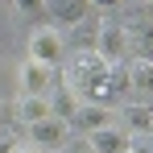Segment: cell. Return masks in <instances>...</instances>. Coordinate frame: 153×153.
Here are the masks:
<instances>
[{
  "mask_svg": "<svg viewBox=\"0 0 153 153\" xmlns=\"http://www.w3.org/2000/svg\"><path fill=\"white\" fill-rule=\"evenodd\" d=\"M29 58L58 66V62L66 58V37H62V29L58 25H37L29 33Z\"/></svg>",
  "mask_w": 153,
  "mask_h": 153,
  "instance_id": "cell-3",
  "label": "cell"
},
{
  "mask_svg": "<svg viewBox=\"0 0 153 153\" xmlns=\"http://www.w3.org/2000/svg\"><path fill=\"white\" fill-rule=\"evenodd\" d=\"M62 153H95V149H91V141H87V137H71Z\"/></svg>",
  "mask_w": 153,
  "mask_h": 153,
  "instance_id": "cell-15",
  "label": "cell"
},
{
  "mask_svg": "<svg viewBox=\"0 0 153 153\" xmlns=\"http://www.w3.org/2000/svg\"><path fill=\"white\" fill-rule=\"evenodd\" d=\"M116 124L128 128L132 137H149V132H153V103H124Z\"/></svg>",
  "mask_w": 153,
  "mask_h": 153,
  "instance_id": "cell-10",
  "label": "cell"
},
{
  "mask_svg": "<svg viewBox=\"0 0 153 153\" xmlns=\"http://www.w3.org/2000/svg\"><path fill=\"white\" fill-rule=\"evenodd\" d=\"M83 137L91 141V149H95V153H124L128 141H132V132L120 128L116 120H112V124H103V128H95V132H83Z\"/></svg>",
  "mask_w": 153,
  "mask_h": 153,
  "instance_id": "cell-6",
  "label": "cell"
},
{
  "mask_svg": "<svg viewBox=\"0 0 153 153\" xmlns=\"http://www.w3.org/2000/svg\"><path fill=\"white\" fill-rule=\"evenodd\" d=\"M13 153H42V149H33L29 141H17V149H13Z\"/></svg>",
  "mask_w": 153,
  "mask_h": 153,
  "instance_id": "cell-18",
  "label": "cell"
},
{
  "mask_svg": "<svg viewBox=\"0 0 153 153\" xmlns=\"http://www.w3.org/2000/svg\"><path fill=\"white\" fill-rule=\"evenodd\" d=\"M79 103H83V100H79V95H75V91H71V87H66V83H62L58 91H50V112H54V116H58V120H66V124L75 120Z\"/></svg>",
  "mask_w": 153,
  "mask_h": 153,
  "instance_id": "cell-12",
  "label": "cell"
},
{
  "mask_svg": "<svg viewBox=\"0 0 153 153\" xmlns=\"http://www.w3.org/2000/svg\"><path fill=\"white\" fill-rule=\"evenodd\" d=\"M66 141H71V124L58 120V116L29 124V145L42 149V153H62V149H66Z\"/></svg>",
  "mask_w": 153,
  "mask_h": 153,
  "instance_id": "cell-4",
  "label": "cell"
},
{
  "mask_svg": "<svg viewBox=\"0 0 153 153\" xmlns=\"http://www.w3.org/2000/svg\"><path fill=\"white\" fill-rule=\"evenodd\" d=\"M17 149V141H13V137H0V153H13Z\"/></svg>",
  "mask_w": 153,
  "mask_h": 153,
  "instance_id": "cell-17",
  "label": "cell"
},
{
  "mask_svg": "<svg viewBox=\"0 0 153 153\" xmlns=\"http://www.w3.org/2000/svg\"><path fill=\"white\" fill-rule=\"evenodd\" d=\"M17 79H21V91H25V95H50L54 66H50V62H37V58H25Z\"/></svg>",
  "mask_w": 153,
  "mask_h": 153,
  "instance_id": "cell-5",
  "label": "cell"
},
{
  "mask_svg": "<svg viewBox=\"0 0 153 153\" xmlns=\"http://www.w3.org/2000/svg\"><path fill=\"white\" fill-rule=\"evenodd\" d=\"M128 91L137 95V103H153V62L128 58Z\"/></svg>",
  "mask_w": 153,
  "mask_h": 153,
  "instance_id": "cell-9",
  "label": "cell"
},
{
  "mask_svg": "<svg viewBox=\"0 0 153 153\" xmlns=\"http://www.w3.org/2000/svg\"><path fill=\"white\" fill-rule=\"evenodd\" d=\"M8 116H13V108H8V103H0V132H4V124H8Z\"/></svg>",
  "mask_w": 153,
  "mask_h": 153,
  "instance_id": "cell-16",
  "label": "cell"
},
{
  "mask_svg": "<svg viewBox=\"0 0 153 153\" xmlns=\"http://www.w3.org/2000/svg\"><path fill=\"white\" fill-rule=\"evenodd\" d=\"M95 54H100L108 66H116V62H128V58H132L128 25H120V21H100V33H95Z\"/></svg>",
  "mask_w": 153,
  "mask_h": 153,
  "instance_id": "cell-2",
  "label": "cell"
},
{
  "mask_svg": "<svg viewBox=\"0 0 153 153\" xmlns=\"http://www.w3.org/2000/svg\"><path fill=\"white\" fill-rule=\"evenodd\" d=\"M13 8L21 17H46V0H13Z\"/></svg>",
  "mask_w": 153,
  "mask_h": 153,
  "instance_id": "cell-14",
  "label": "cell"
},
{
  "mask_svg": "<svg viewBox=\"0 0 153 153\" xmlns=\"http://www.w3.org/2000/svg\"><path fill=\"white\" fill-rule=\"evenodd\" d=\"M128 42H132V54L153 62V25L149 21H132L128 25Z\"/></svg>",
  "mask_w": 153,
  "mask_h": 153,
  "instance_id": "cell-13",
  "label": "cell"
},
{
  "mask_svg": "<svg viewBox=\"0 0 153 153\" xmlns=\"http://www.w3.org/2000/svg\"><path fill=\"white\" fill-rule=\"evenodd\" d=\"M54 112H50V95H17V103H13V120L17 124H37V120H50Z\"/></svg>",
  "mask_w": 153,
  "mask_h": 153,
  "instance_id": "cell-7",
  "label": "cell"
},
{
  "mask_svg": "<svg viewBox=\"0 0 153 153\" xmlns=\"http://www.w3.org/2000/svg\"><path fill=\"white\" fill-rule=\"evenodd\" d=\"M87 8H91V0H46V17L66 21V25L87 21Z\"/></svg>",
  "mask_w": 153,
  "mask_h": 153,
  "instance_id": "cell-11",
  "label": "cell"
},
{
  "mask_svg": "<svg viewBox=\"0 0 153 153\" xmlns=\"http://www.w3.org/2000/svg\"><path fill=\"white\" fill-rule=\"evenodd\" d=\"M95 8H116V4H124V0H91Z\"/></svg>",
  "mask_w": 153,
  "mask_h": 153,
  "instance_id": "cell-19",
  "label": "cell"
},
{
  "mask_svg": "<svg viewBox=\"0 0 153 153\" xmlns=\"http://www.w3.org/2000/svg\"><path fill=\"white\" fill-rule=\"evenodd\" d=\"M66 87L75 91L79 100H91V103H108L116 95V87H112V66L103 62L100 54H79L66 62Z\"/></svg>",
  "mask_w": 153,
  "mask_h": 153,
  "instance_id": "cell-1",
  "label": "cell"
},
{
  "mask_svg": "<svg viewBox=\"0 0 153 153\" xmlns=\"http://www.w3.org/2000/svg\"><path fill=\"white\" fill-rule=\"evenodd\" d=\"M112 120H116V112H112L108 103L83 100V103H79V112H75V120H71V128H79V132H95V128L112 124Z\"/></svg>",
  "mask_w": 153,
  "mask_h": 153,
  "instance_id": "cell-8",
  "label": "cell"
}]
</instances>
